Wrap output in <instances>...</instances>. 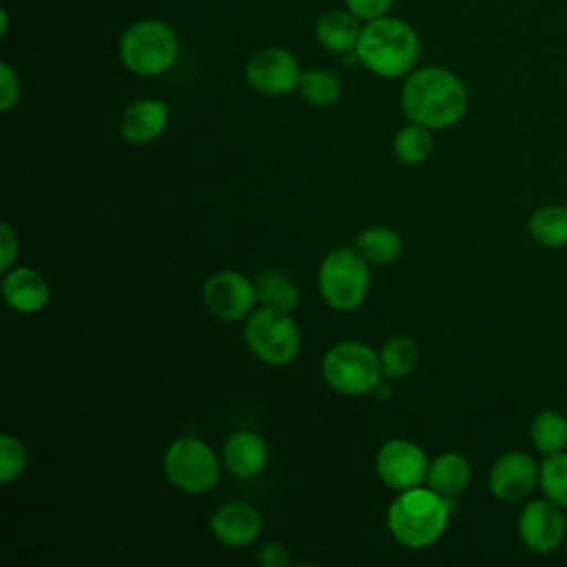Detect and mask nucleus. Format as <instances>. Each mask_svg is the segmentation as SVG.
<instances>
[{
	"label": "nucleus",
	"mask_w": 567,
	"mask_h": 567,
	"mask_svg": "<svg viewBox=\"0 0 567 567\" xmlns=\"http://www.w3.org/2000/svg\"><path fill=\"white\" fill-rule=\"evenodd\" d=\"M467 89L458 75L443 66H421L405 75L401 109L414 124L450 128L467 113Z\"/></svg>",
	"instance_id": "nucleus-1"
},
{
	"label": "nucleus",
	"mask_w": 567,
	"mask_h": 567,
	"mask_svg": "<svg viewBox=\"0 0 567 567\" xmlns=\"http://www.w3.org/2000/svg\"><path fill=\"white\" fill-rule=\"evenodd\" d=\"M421 53L419 33L401 18L383 16L363 24L354 47L357 60L379 78L394 80L414 71Z\"/></svg>",
	"instance_id": "nucleus-2"
},
{
	"label": "nucleus",
	"mask_w": 567,
	"mask_h": 567,
	"mask_svg": "<svg viewBox=\"0 0 567 567\" xmlns=\"http://www.w3.org/2000/svg\"><path fill=\"white\" fill-rule=\"evenodd\" d=\"M450 512V498L427 485H416L394 496L388 507L385 523L399 545L408 549H423L443 536Z\"/></svg>",
	"instance_id": "nucleus-3"
},
{
	"label": "nucleus",
	"mask_w": 567,
	"mask_h": 567,
	"mask_svg": "<svg viewBox=\"0 0 567 567\" xmlns=\"http://www.w3.org/2000/svg\"><path fill=\"white\" fill-rule=\"evenodd\" d=\"M120 62L126 71L142 78H155L173 69L179 55L177 31L157 18L135 20L124 29L117 44Z\"/></svg>",
	"instance_id": "nucleus-4"
},
{
	"label": "nucleus",
	"mask_w": 567,
	"mask_h": 567,
	"mask_svg": "<svg viewBox=\"0 0 567 567\" xmlns=\"http://www.w3.org/2000/svg\"><path fill=\"white\" fill-rule=\"evenodd\" d=\"M317 288L332 310L352 312L368 297L370 264L352 246L334 248L317 270Z\"/></svg>",
	"instance_id": "nucleus-5"
},
{
	"label": "nucleus",
	"mask_w": 567,
	"mask_h": 567,
	"mask_svg": "<svg viewBox=\"0 0 567 567\" xmlns=\"http://www.w3.org/2000/svg\"><path fill=\"white\" fill-rule=\"evenodd\" d=\"M323 381L343 396H363L381 385V359L370 346L339 341L326 350L321 361Z\"/></svg>",
	"instance_id": "nucleus-6"
},
{
	"label": "nucleus",
	"mask_w": 567,
	"mask_h": 567,
	"mask_svg": "<svg viewBox=\"0 0 567 567\" xmlns=\"http://www.w3.org/2000/svg\"><path fill=\"white\" fill-rule=\"evenodd\" d=\"M244 341L255 359L266 365H288L301 350V332L290 312L261 306L244 326Z\"/></svg>",
	"instance_id": "nucleus-7"
},
{
	"label": "nucleus",
	"mask_w": 567,
	"mask_h": 567,
	"mask_svg": "<svg viewBox=\"0 0 567 567\" xmlns=\"http://www.w3.org/2000/svg\"><path fill=\"white\" fill-rule=\"evenodd\" d=\"M219 458L213 447L197 436H177L168 443L162 470L166 481L184 494H204L219 481Z\"/></svg>",
	"instance_id": "nucleus-8"
},
{
	"label": "nucleus",
	"mask_w": 567,
	"mask_h": 567,
	"mask_svg": "<svg viewBox=\"0 0 567 567\" xmlns=\"http://www.w3.org/2000/svg\"><path fill=\"white\" fill-rule=\"evenodd\" d=\"M244 78L248 86L259 95L281 97L297 91L301 66L288 49L264 47L248 58L244 66Z\"/></svg>",
	"instance_id": "nucleus-9"
},
{
	"label": "nucleus",
	"mask_w": 567,
	"mask_h": 567,
	"mask_svg": "<svg viewBox=\"0 0 567 567\" xmlns=\"http://www.w3.org/2000/svg\"><path fill=\"white\" fill-rule=\"evenodd\" d=\"M206 310L226 323L246 319L257 303L255 281L235 270H217L202 286Z\"/></svg>",
	"instance_id": "nucleus-10"
},
{
	"label": "nucleus",
	"mask_w": 567,
	"mask_h": 567,
	"mask_svg": "<svg viewBox=\"0 0 567 567\" xmlns=\"http://www.w3.org/2000/svg\"><path fill=\"white\" fill-rule=\"evenodd\" d=\"M430 458L421 445L408 439H390L381 443L374 467L381 483L394 492H403L425 483Z\"/></svg>",
	"instance_id": "nucleus-11"
},
{
	"label": "nucleus",
	"mask_w": 567,
	"mask_h": 567,
	"mask_svg": "<svg viewBox=\"0 0 567 567\" xmlns=\"http://www.w3.org/2000/svg\"><path fill=\"white\" fill-rule=\"evenodd\" d=\"M540 478V465L525 452L501 454L487 474V487L494 498L503 503H518L527 498Z\"/></svg>",
	"instance_id": "nucleus-12"
},
{
	"label": "nucleus",
	"mask_w": 567,
	"mask_h": 567,
	"mask_svg": "<svg viewBox=\"0 0 567 567\" xmlns=\"http://www.w3.org/2000/svg\"><path fill=\"white\" fill-rule=\"evenodd\" d=\"M516 529L527 549L536 554H549L563 543L567 520L563 516V507L545 496L534 498L523 507Z\"/></svg>",
	"instance_id": "nucleus-13"
},
{
	"label": "nucleus",
	"mask_w": 567,
	"mask_h": 567,
	"mask_svg": "<svg viewBox=\"0 0 567 567\" xmlns=\"http://www.w3.org/2000/svg\"><path fill=\"white\" fill-rule=\"evenodd\" d=\"M259 512L241 501L219 505L210 516V534L226 547H246L261 534Z\"/></svg>",
	"instance_id": "nucleus-14"
},
{
	"label": "nucleus",
	"mask_w": 567,
	"mask_h": 567,
	"mask_svg": "<svg viewBox=\"0 0 567 567\" xmlns=\"http://www.w3.org/2000/svg\"><path fill=\"white\" fill-rule=\"evenodd\" d=\"M168 124V106L159 97H140L120 115V135L133 146L155 142Z\"/></svg>",
	"instance_id": "nucleus-15"
},
{
	"label": "nucleus",
	"mask_w": 567,
	"mask_h": 567,
	"mask_svg": "<svg viewBox=\"0 0 567 567\" xmlns=\"http://www.w3.org/2000/svg\"><path fill=\"white\" fill-rule=\"evenodd\" d=\"M2 297L11 310L20 315H33L47 308L51 290L44 275L35 268L13 266L11 270L2 272Z\"/></svg>",
	"instance_id": "nucleus-16"
},
{
	"label": "nucleus",
	"mask_w": 567,
	"mask_h": 567,
	"mask_svg": "<svg viewBox=\"0 0 567 567\" xmlns=\"http://www.w3.org/2000/svg\"><path fill=\"white\" fill-rule=\"evenodd\" d=\"M268 463V445L261 434L252 430L233 432L221 447V465L235 478H252Z\"/></svg>",
	"instance_id": "nucleus-17"
},
{
	"label": "nucleus",
	"mask_w": 567,
	"mask_h": 567,
	"mask_svg": "<svg viewBox=\"0 0 567 567\" xmlns=\"http://www.w3.org/2000/svg\"><path fill=\"white\" fill-rule=\"evenodd\" d=\"M359 22L361 20L354 13H350L346 7L328 9L315 22V38L323 49H328L332 53L354 51L361 29H363Z\"/></svg>",
	"instance_id": "nucleus-18"
},
{
	"label": "nucleus",
	"mask_w": 567,
	"mask_h": 567,
	"mask_svg": "<svg viewBox=\"0 0 567 567\" xmlns=\"http://www.w3.org/2000/svg\"><path fill=\"white\" fill-rule=\"evenodd\" d=\"M470 478L472 467L467 458L458 452H443L430 461L425 485L445 498H454L470 485Z\"/></svg>",
	"instance_id": "nucleus-19"
},
{
	"label": "nucleus",
	"mask_w": 567,
	"mask_h": 567,
	"mask_svg": "<svg viewBox=\"0 0 567 567\" xmlns=\"http://www.w3.org/2000/svg\"><path fill=\"white\" fill-rule=\"evenodd\" d=\"M352 248L370 266H388L401 257L403 241L390 226H368L354 237Z\"/></svg>",
	"instance_id": "nucleus-20"
},
{
	"label": "nucleus",
	"mask_w": 567,
	"mask_h": 567,
	"mask_svg": "<svg viewBox=\"0 0 567 567\" xmlns=\"http://www.w3.org/2000/svg\"><path fill=\"white\" fill-rule=\"evenodd\" d=\"M255 288H257V301L261 306L279 308L286 312H292L301 299L297 284L286 272L275 270V268L259 272Z\"/></svg>",
	"instance_id": "nucleus-21"
},
{
	"label": "nucleus",
	"mask_w": 567,
	"mask_h": 567,
	"mask_svg": "<svg viewBox=\"0 0 567 567\" xmlns=\"http://www.w3.org/2000/svg\"><path fill=\"white\" fill-rule=\"evenodd\" d=\"M529 441L545 456L563 452L567 447V419L556 410H540L529 423Z\"/></svg>",
	"instance_id": "nucleus-22"
},
{
	"label": "nucleus",
	"mask_w": 567,
	"mask_h": 567,
	"mask_svg": "<svg viewBox=\"0 0 567 567\" xmlns=\"http://www.w3.org/2000/svg\"><path fill=\"white\" fill-rule=\"evenodd\" d=\"M297 93L301 95V100L306 104L326 109L339 100L341 80L337 78V73H332L330 69H323V66L306 69V71H301Z\"/></svg>",
	"instance_id": "nucleus-23"
},
{
	"label": "nucleus",
	"mask_w": 567,
	"mask_h": 567,
	"mask_svg": "<svg viewBox=\"0 0 567 567\" xmlns=\"http://www.w3.org/2000/svg\"><path fill=\"white\" fill-rule=\"evenodd\" d=\"M529 235L545 248L567 246V208L549 204L534 210L529 217Z\"/></svg>",
	"instance_id": "nucleus-24"
},
{
	"label": "nucleus",
	"mask_w": 567,
	"mask_h": 567,
	"mask_svg": "<svg viewBox=\"0 0 567 567\" xmlns=\"http://www.w3.org/2000/svg\"><path fill=\"white\" fill-rule=\"evenodd\" d=\"M392 146H394V155L403 164H408V166L423 164L430 157L432 148H434L432 128L410 122V124H405L396 131Z\"/></svg>",
	"instance_id": "nucleus-25"
},
{
	"label": "nucleus",
	"mask_w": 567,
	"mask_h": 567,
	"mask_svg": "<svg viewBox=\"0 0 567 567\" xmlns=\"http://www.w3.org/2000/svg\"><path fill=\"white\" fill-rule=\"evenodd\" d=\"M379 359L383 377L403 379L414 372L419 363V348L410 337H392L383 343Z\"/></svg>",
	"instance_id": "nucleus-26"
},
{
	"label": "nucleus",
	"mask_w": 567,
	"mask_h": 567,
	"mask_svg": "<svg viewBox=\"0 0 567 567\" xmlns=\"http://www.w3.org/2000/svg\"><path fill=\"white\" fill-rule=\"evenodd\" d=\"M538 487L543 494L560 507H567V452H556L545 456L540 463Z\"/></svg>",
	"instance_id": "nucleus-27"
},
{
	"label": "nucleus",
	"mask_w": 567,
	"mask_h": 567,
	"mask_svg": "<svg viewBox=\"0 0 567 567\" xmlns=\"http://www.w3.org/2000/svg\"><path fill=\"white\" fill-rule=\"evenodd\" d=\"M29 463V454L24 443L13 434L0 436V483H13L22 476Z\"/></svg>",
	"instance_id": "nucleus-28"
},
{
	"label": "nucleus",
	"mask_w": 567,
	"mask_h": 567,
	"mask_svg": "<svg viewBox=\"0 0 567 567\" xmlns=\"http://www.w3.org/2000/svg\"><path fill=\"white\" fill-rule=\"evenodd\" d=\"M20 102V75L9 62H0V111L9 113Z\"/></svg>",
	"instance_id": "nucleus-29"
},
{
	"label": "nucleus",
	"mask_w": 567,
	"mask_h": 567,
	"mask_svg": "<svg viewBox=\"0 0 567 567\" xmlns=\"http://www.w3.org/2000/svg\"><path fill=\"white\" fill-rule=\"evenodd\" d=\"M394 0H343L346 9L350 13H354L359 20L363 22H370V20H377V18H383L388 16L390 7H392Z\"/></svg>",
	"instance_id": "nucleus-30"
},
{
	"label": "nucleus",
	"mask_w": 567,
	"mask_h": 567,
	"mask_svg": "<svg viewBox=\"0 0 567 567\" xmlns=\"http://www.w3.org/2000/svg\"><path fill=\"white\" fill-rule=\"evenodd\" d=\"M18 250H20V241L16 230L11 228V224L2 221L0 224V272H7L16 266Z\"/></svg>",
	"instance_id": "nucleus-31"
},
{
	"label": "nucleus",
	"mask_w": 567,
	"mask_h": 567,
	"mask_svg": "<svg viewBox=\"0 0 567 567\" xmlns=\"http://www.w3.org/2000/svg\"><path fill=\"white\" fill-rule=\"evenodd\" d=\"M257 563L261 567H288L292 563V558H290V551H288V547L284 543L268 540V543L259 545Z\"/></svg>",
	"instance_id": "nucleus-32"
},
{
	"label": "nucleus",
	"mask_w": 567,
	"mask_h": 567,
	"mask_svg": "<svg viewBox=\"0 0 567 567\" xmlns=\"http://www.w3.org/2000/svg\"><path fill=\"white\" fill-rule=\"evenodd\" d=\"M7 29H9V13L7 9H0V38L7 35Z\"/></svg>",
	"instance_id": "nucleus-33"
}]
</instances>
